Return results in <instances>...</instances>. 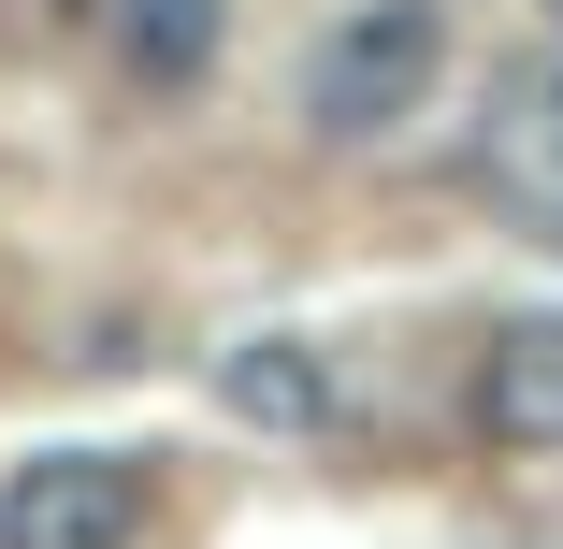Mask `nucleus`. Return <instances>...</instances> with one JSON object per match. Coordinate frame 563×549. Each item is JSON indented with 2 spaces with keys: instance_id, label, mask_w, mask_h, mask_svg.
Wrapping results in <instances>:
<instances>
[{
  "instance_id": "f257e3e1",
  "label": "nucleus",
  "mask_w": 563,
  "mask_h": 549,
  "mask_svg": "<svg viewBox=\"0 0 563 549\" xmlns=\"http://www.w3.org/2000/svg\"><path fill=\"white\" fill-rule=\"evenodd\" d=\"M448 73V0H347L303 44V131L318 145H390Z\"/></svg>"
},
{
  "instance_id": "f03ea898",
  "label": "nucleus",
  "mask_w": 563,
  "mask_h": 549,
  "mask_svg": "<svg viewBox=\"0 0 563 549\" xmlns=\"http://www.w3.org/2000/svg\"><path fill=\"white\" fill-rule=\"evenodd\" d=\"M145 535V463L131 449H44L0 477V549H131Z\"/></svg>"
},
{
  "instance_id": "7ed1b4c3",
  "label": "nucleus",
  "mask_w": 563,
  "mask_h": 549,
  "mask_svg": "<svg viewBox=\"0 0 563 549\" xmlns=\"http://www.w3.org/2000/svg\"><path fill=\"white\" fill-rule=\"evenodd\" d=\"M477 188L520 217V232H549V246H563V58L492 87V131H477Z\"/></svg>"
},
{
  "instance_id": "20e7f679",
  "label": "nucleus",
  "mask_w": 563,
  "mask_h": 549,
  "mask_svg": "<svg viewBox=\"0 0 563 549\" xmlns=\"http://www.w3.org/2000/svg\"><path fill=\"white\" fill-rule=\"evenodd\" d=\"M477 433L520 463L563 449V318H506V333L477 348Z\"/></svg>"
},
{
  "instance_id": "39448f33",
  "label": "nucleus",
  "mask_w": 563,
  "mask_h": 549,
  "mask_svg": "<svg viewBox=\"0 0 563 549\" xmlns=\"http://www.w3.org/2000/svg\"><path fill=\"white\" fill-rule=\"evenodd\" d=\"M101 44H117L131 87H202L217 44H232V0H101Z\"/></svg>"
},
{
  "instance_id": "423d86ee",
  "label": "nucleus",
  "mask_w": 563,
  "mask_h": 549,
  "mask_svg": "<svg viewBox=\"0 0 563 549\" xmlns=\"http://www.w3.org/2000/svg\"><path fill=\"white\" fill-rule=\"evenodd\" d=\"M217 405L261 419V433H318L332 419V362L303 333H246V348H217Z\"/></svg>"
},
{
  "instance_id": "0eeeda50",
  "label": "nucleus",
  "mask_w": 563,
  "mask_h": 549,
  "mask_svg": "<svg viewBox=\"0 0 563 549\" xmlns=\"http://www.w3.org/2000/svg\"><path fill=\"white\" fill-rule=\"evenodd\" d=\"M549 15H563V0H549Z\"/></svg>"
}]
</instances>
